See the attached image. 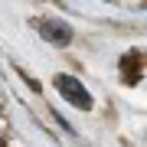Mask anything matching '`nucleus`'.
<instances>
[{
    "mask_svg": "<svg viewBox=\"0 0 147 147\" xmlns=\"http://www.w3.org/2000/svg\"><path fill=\"white\" fill-rule=\"evenodd\" d=\"M56 88H59V95H62L69 105H75V108H92V95L82 88L79 79H72V75H56Z\"/></svg>",
    "mask_w": 147,
    "mask_h": 147,
    "instance_id": "nucleus-1",
    "label": "nucleus"
},
{
    "mask_svg": "<svg viewBox=\"0 0 147 147\" xmlns=\"http://www.w3.org/2000/svg\"><path fill=\"white\" fill-rule=\"evenodd\" d=\"M39 33L46 42H56V46H69L72 42V30L65 23H39Z\"/></svg>",
    "mask_w": 147,
    "mask_h": 147,
    "instance_id": "nucleus-2",
    "label": "nucleus"
}]
</instances>
